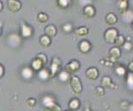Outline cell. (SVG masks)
<instances>
[{"label": "cell", "instance_id": "cell-27", "mask_svg": "<svg viewBox=\"0 0 133 111\" xmlns=\"http://www.w3.org/2000/svg\"><path fill=\"white\" fill-rule=\"evenodd\" d=\"M115 72L118 76H124V74H125V68L122 66V65H119V66H118L116 68Z\"/></svg>", "mask_w": 133, "mask_h": 111}, {"label": "cell", "instance_id": "cell-38", "mask_svg": "<svg viewBox=\"0 0 133 111\" xmlns=\"http://www.w3.org/2000/svg\"><path fill=\"white\" fill-rule=\"evenodd\" d=\"M85 111H90V110H89V108H87V109H85Z\"/></svg>", "mask_w": 133, "mask_h": 111}, {"label": "cell", "instance_id": "cell-11", "mask_svg": "<svg viewBox=\"0 0 133 111\" xmlns=\"http://www.w3.org/2000/svg\"><path fill=\"white\" fill-rule=\"evenodd\" d=\"M45 33L48 37H54L57 33V29L53 25H48L45 28Z\"/></svg>", "mask_w": 133, "mask_h": 111}, {"label": "cell", "instance_id": "cell-18", "mask_svg": "<svg viewBox=\"0 0 133 111\" xmlns=\"http://www.w3.org/2000/svg\"><path fill=\"white\" fill-rule=\"evenodd\" d=\"M39 43L43 47H48L51 44V40L47 35H43L39 38Z\"/></svg>", "mask_w": 133, "mask_h": 111}, {"label": "cell", "instance_id": "cell-10", "mask_svg": "<svg viewBox=\"0 0 133 111\" xmlns=\"http://www.w3.org/2000/svg\"><path fill=\"white\" fill-rule=\"evenodd\" d=\"M83 13L88 17H93L95 15V10L92 5H87L86 7H84Z\"/></svg>", "mask_w": 133, "mask_h": 111}, {"label": "cell", "instance_id": "cell-24", "mask_svg": "<svg viewBox=\"0 0 133 111\" xmlns=\"http://www.w3.org/2000/svg\"><path fill=\"white\" fill-rule=\"evenodd\" d=\"M114 43L116 44V46H123V44L124 43V38L122 35H117V37L114 40Z\"/></svg>", "mask_w": 133, "mask_h": 111}, {"label": "cell", "instance_id": "cell-15", "mask_svg": "<svg viewBox=\"0 0 133 111\" xmlns=\"http://www.w3.org/2000/svg\"><path fill=\"white\" fill-rule=\"evenodd\" d=\"M50 75H51L50 72L46 69H41L39 72V78L41 80H46V79L50 78Z\"/></svg>", "mask_w": 133, "mask_h": 111}, {"label": "cell", "instance_id": "cell-19", "mask_svg": "<svg viewBox=\"0 0 133 111\" xmlns=\"http://www.w3.org/2000/svg\"><path fill=\"white\" fill-rule=\"evenodd\" d=\"M123 19L124 20V22H131L132 21V11L125 10L124 12H123Z\"/></svg>", "mask_w": 133, "mask_h": 111}, {"label": "cell", "instance_id": "cell-26", "mask_svg": "<svg viewBox=\"0 0 133 111\" xmlns=\"http://www.w3.org/2000/svg\"><path fill=\"white\" fill-rule=\"evenodd\" d=\"M79 101H78V99H72L71 101H70V104H69V106L70 109H77V108L79 107Z\"/></svg>", "mask_w": 133, "mask_h": 111}, {"label": "cell", "instance_id": "cell-12", "mask_svg": "<svg viewBox=\"0 0 133 111\" xmlns=\"http://www.w3.org/2000/svg\"><path fill=\"white\" fill-rule=\"evenodd\" d=\"M22 78L25 79H30L33 77V70L29 67H25L21 71Z\"/></svg>", "mask_w": 133, "mask_h": 111}, {"label": "cell", "instance_id": "cell-20", "mask_svg": "<svg viewBox=\"0 0 133 111\" xmlns=\"http://www.w3.org/2000/svg\"><path fill=\"white\" fill-rule=\"evenodd\" d=\"M88 28L86 27H80L78 28L77 29L75 30V34L78 36H83V35H86L88 34Z\"/></svg>", "mask_w": 133, "mask_h": 111}, {"label": "cell", "instance_id": "cell-9", "mask_svg": "<svg viewBox=\"0 0 133 111\" xmlns=\"http://www.w3.org/2000/svg\"><path fill=\"white\" fill-rule=\"evenodd\" d=\"M42 103H43L44 106L47 109V108L50 107L51 105L55 103V99H54V97H52V96H46L42 98Z\"/></svg>", "mask_w": 133, "mask_h": 111}, {"label": "cell", "instance_id": "cell-34", "mask_svg": "<svg viewBox=\"0 0 133 111\" xmlns=\"http://www.w3.org/2000/svg\"><path fill=\"white\" fill-rule=\"evenodd\" d=\"M95 90H96V93H97L99 96L104 95V90H103L102 87H97Z\"/></svg>", "mask_w": 133, "mask_h": 111}, {"label": "cell", "instance_id": "cell-32", "mask_svg": "<svg viewBox=\"0 0 133 111\" xmlns=\"http://www.w3.org/2000/svg\"><path fill=\"white\" fill-rule=\"evenodd\" d=\"M36 58L39 59V60H41L42 63H43V65H45V64L46 63V55H45V54H42V53H41V54H39L37 57H36Z\"/></svg>", "mask_w": 133, "mask_h": 111}, {"label": "cell", "instance_id": "cell-3", "mask_svg": "<svg viewBox=\"0 0 133 111\" xmlns=\"http://www.w3.org/2000/svg\"><path fill=\"white\" fill-rule=\"evenodd\" d=\"M118 35V31L115 29V28H109L106 31L105 33V40L107 42H110V43H114L115 38Z\"/></svg>", "mask_w": 133, "mask_h": 111}, {"label": "cell", "instance_id": "cell-14", "mask_svg": "<svg viewBox=\"0 0 133 111\" xmlns=\"http://www.w3.org/2000/svg\"><path fill=\"white\" fill-rule=\"evenodd\" d=\"M90 48H91V45H90L89 41H83L80 43V51L82 53H88L90 50Z\"/></svg>", "mask_w": 133, "mask_h": 111}, {"label": "cell", "instance_id": "cell-21", "mask_svg": "<svg viewBox=\"0 0 133 111\" xmlns=\"http://www.w3.org/2000/svg\"><path fill=\"white\" fill-rule=\"evenodd\" d=\"M69 78H70V73L68 72H66V71H63V72H61L60 73H59V75H58L59 80L62 81V82L68 81Z\"/></svg>", "mask_w": 133, "mask_h": 111}, {"label": "cell", "instance_id": "cell-31", "mask_svg": "<svg viewBox=\"0 0 133 111\" xmlns=\"http://www.w3.org/2000/svg\"><path fill=\"white\" fill-rule=\"evenodd\" d=\"M124 48L127 51H130L131 50V47H132V44L131 41H124Z\"/></svg>", "mask_w": 133, "mask_h": 111}, {"label": "cell", "instance_id": "cell-37", "mask_svg": "<svg viewBox=\"0 0 133 111\" xmlns=\"http://www.w3.org/2000/svg\"><path fill=\"white\" fill-rule=\"evenodd\" d=\"M3 10V4H2V2L0 1V12Z\"/></svg>", "mask_w": 133, "mask_h": 111}, {"label": "cell", "instance_id": "cell-33", "mask_svg": "<svg viewBox=\"0 0 133 111\" xmlns=\"http://www.w3.org/2000/svg\"><path fill=\"white\" fill-rule=\"evenodd\" d=\"M27 103L29 107H34L35 105V100L33 98H29V100L27 101Z\"/></svg>", "mask_w": 133, "mask_h": 111}, {"label": "cell", "instance_id": "cell-35", "mask_svg": "<svg viewBox=\"0 0 133 111\" xmlns=\"http://www.w3.org/2000/svg\"><path fill=\"white\" fill-rule=\"evenodd\" d=\"M4 67L2 66L1 65H0V78L4 75Z\"/></svg>", "mask_w": 133, "mask_h": 111}, {"label": "cell", "instance_id": "cell-36", "mask_svg": "<svg viewBox=\"0 0 133 111\" xmlns=\"http://www.w3.org/2000/svg\"><path fill=\"white\" fill-rule=\"evenodd\" d=\"M129 69L131 70V71H132V70H133V63H132V62H131V64L129 65Z\"/></svg>", "mask_w": 133, "mask_h": 111}, {"label": "cell", "instance_id": "cell-2", "mask_svg": "<svg viewBox=\"0 0 133 111\" xmlns=\"http://www.w3.org/2000/svg\"><path fill=\"white\" fill-rule=\"evenodd\" d=\"M7 7L12 12H16L22 9V4L18 0H7Z\"/></svg>", "mask_w": 133, "mask_h": 111}, {"label": "cell", "instance_id": "cell-29", "mask_svg": "<svg viewBox=\"0 0 133 111\" xmlns=\"http://www.w3.org/2000/svg\"><path fill=\"white\" fill-rule=\"evenodd\" d=\"M63 29L65 31V32H70L72 30V25L70 23H65L63 25Z\"/></svg>", "mask_w": 133, "mask_h": 111}, {"label": "cell", "instance_id": "cell-23", "mask_svg": "<svg viewBox=\"0 0 133 111\" xmlns=\"http://www.w3.org/2000/svg\"><path fill=\"white\" fill-rule=\"evenodd\" d=\"M37 20L41 23H44L48 20V16L46 13H39L37 16Z\"/></svg>", "mask_w": 133, "mask_h": 111}, {"label": "cell", "instance_id": "cell-28", "mask_svg": "<svg viewBox=\"0 0 133 111\" xmlns=\"http://www.w3.org/2000/svg\"><path fill=\"white\" fill-rule=\"evenodd\" d=\"M127 83H128L129 88L132 90V85H133V74L131 73L128 75V78H127Z\"/></svg>", "mask_w": 133, "mask_h": 111}, {"label": "cell", "instance_id": "cell-13", "mask_svg": "<svg viewBox=\"0 0 133 111\" xmlns=\"http://www.w3.org/2000/svg\"><path fill=\"white\" fill-rule=\"evenodd\" d=\"M117 21H118L117 16H116L114 13L107 14V16H106V22L108 25H114L117 22Z\"/></svg>", "mask_w": 133, "mask_h": 111}, {"label": "cell", "instance_id": "cell-7", "mask_svg": "<svg viewBox=\"0 0 133 111\" xmlns=\"http://www.w3.org/2000/svg\"><path fill=\"white\" fill-rule=\"evenodd\" d=\"M86 75L89 79L94 80V79H96L98 78V75H99L98 70L96 69V68H95V67L89 68V69L86 71Z\"/></svg>", "mask_w": 133, "mask_h": 111}, {"label": "cell", "instance_id": "cell-30", "mask_svg": "<svg viewBox=\"0 0 133 111\" xmlns=\"http://www.w3.org/2000/svg\"><path fill=\"white\" fill-rule=\"evenodd\" d=\"M47 109H49L50 111H60V108L56 103H53L52 105H51L50 107H48Z\"/></svg>", "mask_w": 133, "mask_h": 111}, {"label": "cell", "instance_id": "cell-16", "mask_svg": "<svg viewBox=\"0 0 133 111\" xmlns=\"http://www.w3.org/2000/svg\"><path fill=\"white\" fill-rule=\"evenodd\" d=\"M42 65H43V63H42V62L37 58H36L35 59H34L33 62H32V68L35 71H39L41 69Z\"/></svg>", "mask_w": 133, "mask_h": 111}, {"label": "cell", "instance_id": "cell-17", "mask_svg": "<svg viewBox=\"0 0 133 111\" xmlns=\"http://www.w3.org/2000/svg\"><path fill=\"white\" fill-rule=\"evenodd\" d=\"M118 9L121 12H124L128 8V0H119L118 3Z\"/></svg>", "mask_w": 133, "mask_h": 111}, {"label": "cell", "instance_id": "cell-1", "mask_svg": "<svg viewBox=\"0 0 133 111\" xmlns=\"http://www.w3.org/2000/svg\"><path fill=\"white\" fill-rule=\"evenodd\" d=\"M70 84H71V86L73 88V91H74V93L80 94L82 92L83 88H82L81 81L78 77H72L71 79H70Z\"/></svg>", "mask_w": 133, "mask_h": 111}, {"label": "cell", "instance_id": "cell-8", "mask_svg": "<svg viewBox=\"0 0 133 111\" xmlns=\"http://www.w3.org/2000/svg\"><path fill=\"white\" fill-rule=\"evenodd\" d=\"M60 65V60L59 59H52V66H51V76H54L56 72H58V69Z\"/></svg>", "mask_w": 133, "mask_h": 111}, {"label": "cell", "instance_id": "cell-4", "mask_svg": "<svg viewBox=\"0 0 133 111\" xmlns=\"http://www.w3.org/2000/svg\"><path fill=\"white\" fill-rule=\"evenodd\" d=\"M109 54H110V59H111V62L114 63V62L120 57L121 52H120L119 48L116 47H112V49L110 50Z\"/></svg>", "mask_w": 133, "mask_h": 111}, {"label": "cell", "instance_id": "cell-39", "mask_svg": "<svg viewBox=\"0 0 133 111\" xmlns=\"http://www.w3.org/2000/svg\"><path fill=\"white\" fill-rule=\"evenodd\" d=\"M0 35H1V28H0Z\"/></svg>", "mask_w": 133, "mask_h": 111}, {"label": "cell", "instance_id": "cell-6", "mask_svg": "<svg viewBox=\"0 0 133 111\" xmlns=\"http://www.w3.org/2000/svg\"><path fill=\"white\" fill-rule=\"evenodd\" d=\"M79 67H80V64L78 63V61L72 60L69 64L66 65V72H68L69 73L75 72L79 69Z\"/></svg>", "mask_w": 133, "mask_h": 111}, {"label": "cell", "instance_id": "cell-22", "mask_svg": "<svg viewBox=\"0 0 133 111\" xmlns=\"http://www.w3.org/2000/svg\"><path fill=\"white\" fill-rule=\"evenodd\" d=\"M58 5L60 8H63V9H65L70 4V0H58Z\"/></svg>", "mask_w": 133, "mask_h": 111}, {"label": "cell", "instance_id": "cell-25", "mask_svg": "<svg viewBox=\"0 0 133 111\" xmlns=\"http://www.w3.org/2000/svg\"><path fill=\"white\" fill-rule=\"evenodd\" d=\"M102 85L105 87H112V83L111 81V78L108 77H104L102 78Z\"/></svg>", "mask_w": 133, "mask_h": 111}, {"label": "cell", "instance_id": "cell-5", "mask_svg": "<svg viewBox=\"0 0 133 111\" xmlns=\"http://www.w3.org/2000/svg\"><path fill=\"white\" fill-rule=\"evenodd\" d=\"M21 30H22V35L25 37V38H28V37H30L32 35V33H33L32 28H31L29 25H28L27 23L22 24Z\"/></svg>", "mask_w": 133, "mask_h": 111}]
</instances>
